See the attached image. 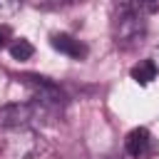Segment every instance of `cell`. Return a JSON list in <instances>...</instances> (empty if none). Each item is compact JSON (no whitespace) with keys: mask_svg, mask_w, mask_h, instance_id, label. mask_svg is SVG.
I'll return each instance as SVG.
<instances>
[{"mask_svg":"<svg viewBox=\"0 0 159 159\" xmlns=\"http://www.w3.org/2000/svg\"><path fill=\"white\" fill-rule=\"evenodd\" d=\"M144 12L139 0H117L114 10V40L119 47H132L144 37Z\"/></svg>","mask_w":159,"mask_h":159,"instance_id":"6da1fadb","label":"cell"},{"mask_svg":"<svg viewBox=\"0 0 159 159\" xmlns=\"http://www.w3.org/2000/svg\"><path fill=\"white\" fill-rule=\"evenodd\" d=\"M47 144L40 137V132L30 129V127H20V129H10L5 137V152L12 159H37L40 154H45Z\"/></svg>","mask_w":159,"mask_h":159,"instance_id":"7a4b0ae2","label":"cell"},{"mask_svg":"<svg viewBox=\"0 0 159 159\" xmlns=\"http://www.w3.org/2000/svg\"><path fill=\"white\" fill-rule=\"evenodd\" d=\"M22 84L30 89L32 102L37 107H42L45 112H50L52 117L65 107V94H62V89L55 82L45 80V77H37V75H25L22 77Z\"/></svg>","mask_w":159,"mask_h":159,"instance_id":"3957f363","label":"cell"},{"mask_svg":"<svg viewBox=\"0 0 159 159\" xmlns=\"http://www.w3.org/2000/svg\"><path fill=\"white\" fill-rule=\"evenodd\" d=\"M40 117L50 119L52 114L45 112L42 107H37L35 102H10L0 107V127L2 129H20V127H30L32 122H37Z\"/></svg>","mask_w":159,"mask_h":159,"instance_id":"277c9868","label":"cell"},{"mask_svg":"<svg viewBox=\"0 0 159 159\" xmlns=\"http://www.w3.org/2000/svg\"><path fill=\"white\" fill-rule=\"evenodd\" d=\"M124 149L132 159H152L157 152H159V144L157 139L152 137V132L147 127H137L127 134L124 139Z\"/></svg>","mask_w":159,"mask_h":159,"instance_id":"5b68a950","label":"cell"},{"mask_svg":"<svg viewBox=\"0 0 159 159\" xmlns=\"http://www.w3.org/2000/svg\"><path fill=\"white\" fill-rule=\"evenodd\" d=\"M52 47L57 50V52H62V55H67V57H72V60H82L84 55H87V47L77 40V37H72V35H67V32H57V35H52Z\"/></svg>","mask_w":159,"mask_h":159,"instance_id":"8992f818","label":"cell"},{"mask_svg":"<svg viewBox=\"0 0 159 159\" xmlns=\"http://www.w3.org/2000/svg\"><path fill=\"white\" fill-rule=\"evenodd\" d=\"M157 72H159V67L154 65V60H142L132 67V80L139 82V84H149L157 77Z\"/></svg>","mask_w":159,"mask_h":159,"instance_id":"52a82bcc","label":"cell"},{"mask_svg":"<svg viewBox=\"0 0 159 159\" xmlns=\"http://www.w3.org/2000/svg\"><path fill=\"white\" fill-rule=\"evenodd\" d=\"M7 50H10L12 60H20V62H25V60H30V57L35 55V47H32V42H30V40H25V37L10 40Z\"/></svg>","mask_w":159,"mask_h":159,"instance_id":"ba28073f","label":"cell"},{"mask_svg":"<svg viewBox=\"0 0 159 159\" xmlns=\"http://www.w3.org/2000/svg\"><path fill=\"white\" fill-rule=\"evenodd\" d=\"M25 5V0H0V15L10 17L15 12H20V7Z\"/></svg>","mask_w":159,"mask_h":159,"instance_id":"9c48e42d","label":"cell"},{"mask_svg":"<svg viewBox=\"0 0 159 159\" xmlns=\"http://www.w3.org/2000/svg\"><path fill=\"white\" fill-rule=\"evenodd\" d=\"M139 7H142L144 15H152V12L159 10V0H139Z\"/></svg>","mask_w":159,"mask_h":159,"instance_id":"30bf717a","label":"cell"},{"mask_svg":"<svg viewBox=\"0 0 159 159\" xmlns=\"http://www.w3.org/2000/svg\"><path fill=\"white\" fill-rule=\"evenodd\" d=\"M10 37H12V32H10V27H7V25H0V50L10 45Z\"/></svg>","mask_w":159,"mask_h":159,"instance_id":"8fae6325","label":"cell"},{"mask_svg":"<svg viewBox=\"0 0 159 159\" xmlns=\"http://www.w3.org/2000/svg\"><path fill=\"white\" fill-rule=\"evenodd\" d=\"M77 0H37V5H45V7H60V5H72Z\"/></svg>","mask_w":159,"mask_h":159,"instance_id":"7c38bea8","label":"cell"},{"mask_svg":"<svg viewBox=\"0 0 159 159\" xmlns=\"http://www.w3.org/2000/svg\"><path fill=\"white\" fill-rule=\"evenodd\" d=\"M157 57H159V52H157ZM154 65H157V67H159V62H154Z\"/></svg>","mask_w":159,"mask_h":159,"instance_id":"4fadbf2b","label":"cell"}]
</instances>
